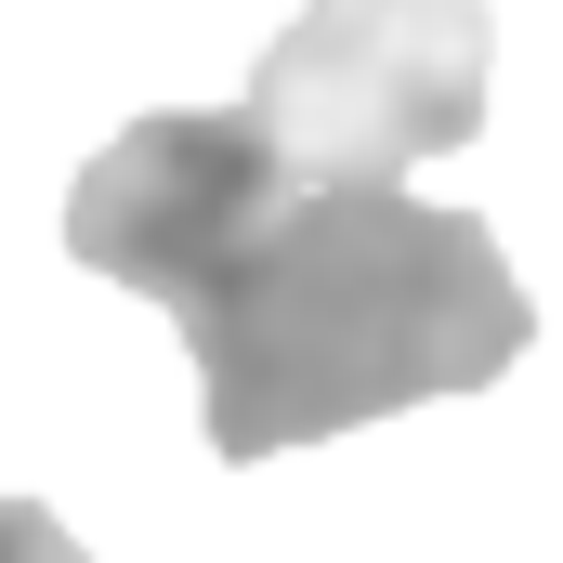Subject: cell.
<instances>
[{
  "label": "cell",
  "instance_id": "obj_2",
  "mask_svg": "<svg viewBox=\"0 0 563 563\" xmlns=\"http://www.w3.org/2000/svg\"><path fill=\"white\" fill-rule=\"evenodd\" d=\"M236 119L314 184H407L485 132V0H314L250 66Z\"/></svg>",
  "mask_w": 563,
  "mask_h": 563
},
{
  "label": "cell",
  "instance_id": "obj_1",
  "mask_svg": "<svg viewBox=\"0 0 563 563\" xmlns=\"http://www.w3.org/2000/svg\"><path fill=\"white\" fill-rule=\"evenodd\" d=\"M66 250L170 301L223 459L472 394L538 341V301L472 210L314 184L236 106H144L66 184Z\"/></svg>",
  "mask_w": 563,
  "mask_h": 563
},
{
  "label": "cell",
  "instance_id": "obj_3",
  "mask_svg": "<svg viewBox=\"0 0 563 563\" xmlns=\"http://www.w3.org/2000/svg\"><path fill=\"white\" fill-rule=\"evenodd\" d=\"M0 563H92V551H79L40 498H0Z\"/></svg>",
  "mask_w": 563,
  "mask_h": 563
}]
</instances>
